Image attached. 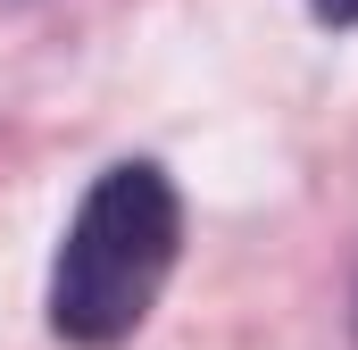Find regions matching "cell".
Returning a JSON list of instances; mask_svg holds the SVG:
<instances>
[{"label":"cell","mask_w":358,"mask_h":350,"mask_svg":"<svg viewBox=\"0 0 358 350\" xmlns=\"http://www.w3.org/2000/svg\"><path fill=\"white\" fill-rule=\"evenodd\" d=\"M176 242H183V200L176 183L150 167V159H117L84 192L67 242H59V267H50V334L76 350H108L125 342L167 267H176Z\"/></svg>","instance_id":"cell-1"},{"label":"cell","mask_w":358,"mask_h":350,"mask_svg":"<svg viewBox=\"0 0 358 350\" xmlns=\"http://www.w3.org/2000/svg\"><path fill=\"white\" fill-rule=\"evenodd\" d=\"M308 8H317L325 25H358V0H308Z\"/></svg>","instance_id":"cell-2"}]
</instances>
